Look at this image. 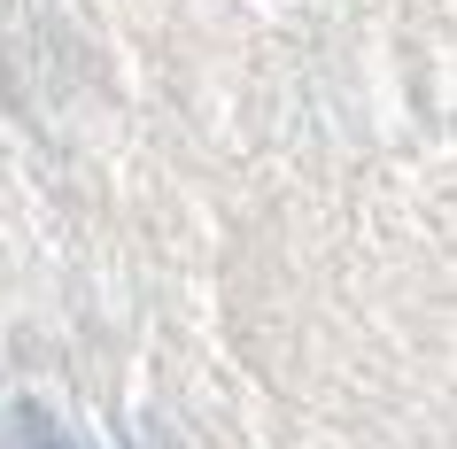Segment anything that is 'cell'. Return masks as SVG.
I'll return each instance as SVG.
<instances>
[{
  "label": "cell",
  "mask_w": 457,
  "mask_h": 449,
  "mask_svg": "<svg viewBox=\"0 0 457 449\" xmlns=\"http://www.w3.org/2000/svg\"><path fill=\"white\" fill-rule=\"evenodd\" d=\"M8 449H78V442L54 426V411H39V403H16V411H8Z\"/></svg>",
  "instance_id": "cell-1"
}]
</instances>
